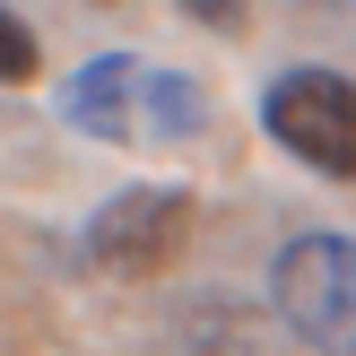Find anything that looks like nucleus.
<instances>
[{"label":"nucleus","instance_id":"nucleus-4","mask_svg":"<svg viewBox=\"0 0 356 356\" xmlns=\"http://www.w3.org/2000/svg\"><path fill=\"white\" fill-rule=\"evenodd\" d=\"M183 243H191V191H174V183H131L87 218V261L113 270V278L174 270Z\"/></svg>","mask_w":356,"mask_h":356},{"label":"nucleus","instance_id":"nucleus-7","mask_svg":"<svg viewBox=\"0 0 356 356\" xmlns=\"http://www.w3.org/2000/svg\"><path fill=\"white\" fill-rule=\"evenodd\" d=\"M305 9H339V17H356V0H305Z\"/></svg>","mask_w":356,"mask_h":356},{"label":"nucleus","instance_id":"nucleus-3","mask_svg":"<svg viewBox=\"0 0 356 356\" xmlns=\"http://www.w3.org/2000/svg\"><path fill=\"white\" fill-rule=\"evenodd\" d=\"M261 131L313 174L356 183V79L339 70H278L261 96Z\"/></svg>","mask_w":356,"mask_h":356},{"label":"nucleus","instance_id":"nucleus-1","mask_svg":"<svg viewBox=\"0 0 356 356\" xmlns=\"http://www.w3.org/2000/svg\"><path fill=\"white\" fill-rule=\"evenodd\" d=\"M61 113L70 131L113 139V148H165V139H191L209 122V96L148 52H96L79 79H61Z\"/></svg>","mask_w":356,"mask_h":356},{"label":"nucleus","instance_id":"nucleus-6","mask_svg":"<svg viewBox=\"0 0 356 356\" xmlns=\"http://www.w3.org/2000/svg\"><path fill=\"white\" fill-rule=\"evenodd\" d=\"M191 17H200V26H218V35H235L243 26V0H183Z\"/></svg>","mask_w":356,"mask_h":356},{"label":"nucleus","instance_id":"nucleus-2","mask_svg":"<svg viewBox=\"0 0 356 356\" xmlns=\"http://www.w3.org/2000/svg\"><path fill=\"white\" fill-rule=\"evenodd\" d=\"M278 322L322 356H356V243L348 235H296L270 270Z\"/></svg>","mask_w":356,"mask_h":356},{"label":"nucleus","instance_id":"nucleus-5","mask_svg":"<svg viewBox=\"0 0 356 356\" xmlns=\"http://www.w3.org/2000/svg\"><path fill=\"white\" fill-rule=\"evenodd\" d=\"M35 61H44V44H35V26L0 0V87H26L35 79Z\"/></svg>","mask_w":356,"mask_h":356}]
</instances>
